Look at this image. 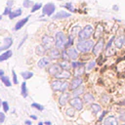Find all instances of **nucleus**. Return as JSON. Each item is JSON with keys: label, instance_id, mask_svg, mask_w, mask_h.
Instances as JSON below:
<instances>
[{"label": "nucleus", "instance_id": "obj_1", "mask_svg": "<svg viewBox=\"0 0 125 125\" xmlns=\"http://www.w3.org/2000/svg\"><path fill=\"white\" fill-rule=\"evenodd\" d=\"M94 47V41L93 40H79L76 44V49L79 52L82 53H88L91 51Z\"/></svg>", "mask_w": 125, "mask_h": 125}, {"label": "nucleus", "instance_id": "obj_2", "mask_svg": "<svg viewBox=\"0 0 125 125\" xmlns=\"http://www.w3.org/2000/svg\"><path fill=\"white\" fill-rule=\"evenodd\" d=\"M52 89L56 92H62L64 93L65 90L69 89V84L66 81H62V80H54L51 83Z\"/></svg>", "mask_w": 125, "mask_h": 125}, {"label": "nucleus", "instance_id": "obj_3", "mask_svg": "<svg viewBox=\"0 0 125 125\" xmlns=\"http://www.w3.org/2000/svg\"><path fill=\"white\" fill-rule=\"evenodd\" d=\"M67 41V37L65 36V34L62 31H58L56 33V37H55V45L56 47L60 50V49H62L64 48L65 46V43Z\"/></svg>", "mask_w": 125, "mask_h": 125}, {"label": "nucleus", "instance_id": "obj_4", "mask_svg": "<svg viewBox=\"0 0 125 125\" xmlns=\"http://www.w3.org/2000/svg\"><path fill=\"white\" fill-rule=\"evenodd\" d=\"M94 33V28L92 25L90 24H87L86 26L83 27V29L80 30L79 34H78V37H79V40H88Z\"/></svg>", "mask_w": 125, "mask_h": 125}, {"label": "nucleus", "instance_id": "obj_5", "mask_svg": "<svg viewBox=\"0 0 125 125\" xmlns=\"http://www.w3.org/2000/svg\"><path fill=\"white\" fill-rule=\"evenodd\" d=\"M69 104H70V106H72L75 110L80 111L83 109V101L79 97H74V98L70 99Z\"/></svg>", "mask_w": 125, "mask_h": 125}, {"label": "nucleus", "instance_id": "obj_6", "mask_svg": "<svg viewBox=\"0 0 125 125\" xmlns=\"http://www.w3.org/2000/svg\"><path fill=\"white\" fill-rule=\"evenodd\" d=\"M104 41L103 38H100V39L94 44V47H93V49H92L93 55L98 56V55L104 50Z\"/></svg>", "mask_w": 125, "mask_h": 125}, {"label": "nucleus", "instance_id": "obj_7", "mask_svg": "<svg viewBox=\"0 0 125 125\" xmlns=\"http://www.w3.org/2000/svg\"><path fill=\"white\" fill-rule=\"evenodd\" d=\"M42 43H43V47L45 50H49V49H52V47L54 46V43H55V39H53V37L51 36H47L45 35L42 39Z\"/></svg>", "mask_w": 125, "mask_h": 125}, {"label": "nucleus", "instance_id": "obj_8", "mask_svg": "<svg viewBox=\"0 0 125 125\" xmlns=\"http://www.w3.org/2000/svg\"><path fill=\"white\" fill-rule=\"evenodd\" d=\"M83 83V79L80 76H75L74 78H72L70 84H69V89L70 90H75L76 88H78L79 86H81Z\"/></svg>", "mask_w": 125, "mask_h": 125}, {"label": "nucleus", "instance_id": "obj_9", "mask_svg": "<svg viewBox=\"0 0 125 125\" xmlns=\"http://www.w3.org/2000/svg\"><path fill=\"white\" fill-rule=\"evenodd\" d=\"M118 118H116L114 115H107L104 119L103 124L104 125H119L118 123Z\"/></svg>", "mask_w": 125, "mask_h": 125}, {"label": "nucleus", "instance_id": "obj_10", "mask_svg": "<svg viewBox=\"0 0 125 125\" xmlns=\"http://www.w3.org/2000/svg\"><path fill=\"white\" fill-rule=\"evenodd\" d=\"M56 10V6L53 4V3H48L46 4L43 9H42V12H43V15H47V16H51Z\"/></svg>", "mask_w": 125, "mask_h": 125}, {"label": "nucleus", "instance_id": "obj_11", "mask_svg": "<svg viewBox=\"0 0 125 125\" xmlns=\"http://www.w3.org/2000/svg\"><path fill=\"white\" fill-rule=\"evenodd\" d=\"M124 40H125V36L124 34H120L115 36L114 38V45L117 48H122L124 46Z\"/></svg>", "mask_w": 125, "mask_h": 125}, {"label": "nucleus", "instance_id": "obj_12", "mask_svg": "<svg viewBox=\"0 0 125 125\" xmlns=\"http://www.w3.org/2000/svg\"><path fill=\"white\" fill-rule=\"evenodd\" d=\"M62 70V68L61 67L60 64H52V65L49 67V69H48L49 73L52 74V75H54V76H56L57 74H59Z\"/></svg>", "mask_w": 125, "mask_h": 125}, {"label": "nucleus", "instance_id": "obj_13", "mask_svg": "<svg viewBox=\"0 0 125 125\" xmlns=\"http://www.w3.org/2000/svg\"><path fill=\"white\" fill-rule=\"evenodd\" d=\"M69 97H70V94L68 93H62L60 98H59V104L61 105H65L67 103H69Z\"/></svg>", "mask_w": 125, "mask_h": 125}, {"label": "nucleus", "instance_id": "obj_14", "mask_svg": "<svg viewBox=\"0 0 125 125\" xmlns=\"http://www.w3.org/2000/svg\"><path fill=\"white\" fill-rule=\"evenodd\" d=\"M66 54H67V56L70 60H76L78 58V52L75 48L70 47V48L66 49Z\"/></svg>", "mask_w": 125, "mask_h": 125}, {"label": "nucleus", "instance_id": "obj_15", "mask_svg": "<svg viewBox=\"0 0 125 125\" xmlns=\"http://www.w3.org/2000/svg\"><path fill=\"white\" fill-rule=\"evenodd\" d=\"M70 76H71V73H70V71L69 70H65V69H62L59 74H57L56 76H55V78H59V79H68V78H70Z\"/></svg>", "mask_w": 125, "mask_h": 125}, {"label": "nucleus", "instance_id": "obj_16", "mask_svg": "<svg viewBox=\"0 0 125 125\" xmlns=\"http://www.w3.org/2000/svg\"><path fill=\"white\" fill-rule=\"evenodd\" d=\"M103 30H104V27L101 23H99L96 27V29L94 30V38L95 39H100L102 38V33H103Z\"/></svg>", "mask_w": 125, "mask_h": 125}, {"label": "nucleus", "instance_id": "obj_17", "mask_svg": "<svg viewBox=\"0 0 125 125\" xmlns=\"http://www.w3.org/2000/svg\"><path fill=\"white\" fill-rule=\"evenodd\" d=\"M83 101L85 104H94L95 97L92 93H85L83 96Z\"/></svg>", "mask_w": 125, "mask_h": 125}, {"label": "nucleus", "instance_id": "obj_18", "mask_svg": "<svg viewBox=\"0 0 125 125\" xmlns=\"http://www.w3.org/2000/svg\"><path fill=\"white\" fill-rule=\"evenodd\" d=\"M70 17V13H67V12H64V11H61V12H58L55 16H53V19H66V18H69Z\"/></svg>", "mask_w": 125, "mask_h": 125}, {"label": "nucleus", "instance_id": "obj_19", "mask_svg": "<svg viewBox=\"0 0 125 125\" xmlns=\"http://www.w3.org/2000/svg\"><path fill=\"white\" fill-rule=\"evenodd\" d=\"M12 43H13L12 38H11V37H6V38L4 39V45H3L2 47H0V52H2L3 50L8 49V48L12 45Z\"/></svg>", "mask_w": 125, "mask_h": 125}, {"label": "nucleus", "instance_id": "obj_20", "mask_svg": "<svg viewBox=\"0 0 125 125\" xmlns=\"http://www.w3.org/2000/svg\"><path fill=\"white\" fill-rule=\"evenodd\" d=\"M60 56H61V54H60L58 48L50 49V58L51 59H58V58H60Z\"/></svg>", "mask_w": 125, "mask_h": 125}, {"label": "nucleus", "instance_id": "obj_21", "mask_svg": "<svg viewBox=\"0 0 125 125\" xmlns=\"http://www.w3.org/2000/svg\"><path fill=\"white\" fill-rule=\"evenodd\" d=\"M82 94H84V86H82V85L72 91V96H73V98H74V97H79V96L82 95Z\"/></svg>", "mask_w": 125, "mask_h": 125}, {"label": "nucleus", "instance_id": "obj_22", "mask_svg": "<svg viewBox=\"0 0 125 125\" xmlns=\"http://www.w3.org/2000/svg\"><path fill=\"white\" fill-rule=\"evenodd\" d=\"M50 63V59L49 58H42L41 60H39V62H38V66L39 67H45V66H47L48 64Z\"/></svg>", "mask_w": 125, "mask_h": 125}, {"label": "nucleus", "instance_id": "obj_23", "mask_svg": "<svg viewBox=\"0 0 125 125\" xmlns=\"http://www.w3.org/2000/svg\"><path fill=\"white\" fill-rule=\"evenodd\" d=\"M27 21H28V17H26V18H24V19H22V20L19 21L16 23V25H15V29H16V30H18V29L21 28V27H22V26L27 22Z\"/></svg>", "mask_w": 125, "mask_h": 125}, {"label": "nucleus", "instance_id": "obj_24", "mask_svg": "<svg viewBox=\"0 0 125 125\" xmlns=\"http://www.w3.org/2000/svg\"><path fill=\"white\" fill-rule=\"evenodd\" d=\"M91 110H92V112H93L94 114H97V113H99V112L102 110V106H101L100 104L94 103V104H91Z\"/></svg>", "mask_w": 125, "mask_h": 125}, {"label": "nucleus", "instance_id": "obj_25", "mask_svg": "<svg viewBox=\"0 0 125 125\" xmlns=\"http://www.w3.org/2000/svg\"><path fill=\"white\" fill-rule=\"evenodd\" d=\"M12 56V51H10V50H8V51H6V52H4L3 54H1L0 55V62H2V61H6V60H8L10 57Z\"/></svg>", "mask_w": 125, "mask_h": 125}, {"label": "nucleus", "instance_id": "obj_26", "mask_svg": "<svg viewBox=\"0 0 125 125\" xmlns=\"http://www.w3.org/2000/svg\"><path fill=\"white\" fill-rule=\"evenodd\" d=\"M21 9H17V10H15V11L11 12V14L9 15V18H10L11 20H13V19H15V18H17V17H19V16H21Z\"/></svg>", "mask_w": 125, "mask_h": 125}, {"label": "nucleus", "instance_id": "obj_27", "mask_svg": "<svg viewBox=\"0 0 125 125\" xmlns=\"http://www.w3.org/2000/svg\"><path fill=\"white\" fill-rule=\"evenodd\" d=\"M60 65H61V67H62V69H65V70H68V69H70V67H71V63L68 62L67 61H62V62L60 63Z\"/></svg>", "mask_w": 125, "mask_h": 125}, {"label": "nucleus", "instance_id": "obj_28", "mask_svg": "<svg viewBox=\"0 0 125 125\" xmlns=\"http://www.w3.org/2000/svg\"><path fill=\"white\" fill-rule=\"evenodd\" d=\"M72 44H73V36L71 35H69L68 36V38H67V41H66V43H65V46H64V49H68V48H70L71 46H72Z\"/></svg>", "mask_w": 125, "mask_h": 125}, {"label": "nucleus", "instance_id": "obj_29", "mask_svg": "<svg viewBox=\"0 0 125 125\" xmlns=\"http://www.w3.org/2000/svg\"><path fill=\"white\" fill-rule=\"evenodd\" d=\"M118 119L122 122H125V108H121L118 112Z\"/></svg>", "mask_w": 125, "mask_h": 125}, {"label": "nucleus", "instance_id": "obj_30", "mask_svg": "<svg viewBox=\"0 0 125 125\" xmlns=\"http://www.w3.org/2000/svg\"><path fill=\"white\" fill-rule=\"evenodd\" d=\"M65 113H66V115H67L68 117H73L74 114H75V109H74L72 106H71V107H68V108H66Z\"/></svg>", "mask_w": 125, "mask_h": 125}, {"label": "nucleus", "instance_id": "obj_31", "mask_svg": "<svg viewBox=\"0 0 125 125\" xmlns=\"http://www.w3.org/2000/svg\"><path fill=\"white\" fill-rule=\"evenodd\" d=\"M21 74V76H22L24 79H29V78H31V77L33 76V73L30 72V71H22Z\"/></svg>", "mask_w": 125, "mask_h": 125}, {"label": "nucleus", "instance_id": "obj_32", "mask_svg": "<svg viewBox=\"0 0 125 125\" xmlns=\"http://www.w3.org/2000/svg\"><path fill=\"white\" fill-rule=\"evenodd\" d=\"M84 73V66L81 65V66H78L77 68H75V75L76 76H80L81 74Z\"/></svg>", "mask_w": 125, "mask_h": 125}, {"label": "nucleus", "instance_id": "obj_33", "mask_svg": "<svg viewBox=\"0 0 125 125\" xmlns=\"http://www.w3.org/2000/svg\"><path fill=\"white\" fill-rule=\"evenodd\" d=\"M96 62H97V61H91L88 64H87V66H86V69L88 70V71H90V70H92L94 67H95V65H96Z\"/></svg>", "mask_w": 125, "mask_h": 125}, {"label": "nucleus", "instance_id": "obj_34", "mask_svg": "<svg viewBox=\"0 0 125 125\" xmlns=\"http://www.w3.org/2000/svg\"><path fill=\"white\" fill-rule=\"evenodd\" d=\"M1 80L3 81V83L5 84V86H7V87H10L11 86V82H10V80H9V78L7 77V76H1Z\"/></svg>", "mask_w": 125, "mask_h": 125}, {"label": "nucleus", "instance_id": "obj_35", "mask_svg": "<svg viewBox=\"0 0 125 125\" xmlns=\"http://www.w3.org/2000/svg\"><path fill=\"white\" fill-rule=\"evenodd\" d=\"M21 95H22L24 98L27 96V90H26V83H25V82H23V83L21 84Z\"/></svg>", "mask_w": 125, "mask_h": 125}, {"label": "nucleus", "instance_id": "obj_36", "mask_svg": "<svg viewBox=\"0 0 125 125\" xmlns=\"http://www.w3.org/2000/svg\"><path fill=\"white\" fill-rule=\"evenodd\" d=\"M114 38H115V36H112V37L109 39V41L107 42V44H106V45H105V47H104V50H105V51H107L108 49H110L112 42H114Z\"/></svg>", "mask_w": 125, "mask_h": 125}, {"label": "nucleus", "instance_id": "obj_37", "mask_svg": "<svg viewBox=\"0 0 125 125\" xmlns=\"http://www.w3.org/2000/svg\"><path fill=\"white\" fill-rule=\"evenodd\" d=\"M41 7H42V4H41V3H36V4H34L33 7H32V9H31V13H33V12L39 10Z\"/></svg>", "mask_w": 125, "mask_h": 125}, {"label": "nucleus", "instance_id": "obj_38", "mask_svg": "<svg viewBox=\"0 0 125 125\" xmlns=\"http://www.w3.org/2000/svg\"><path fill=\"white\" fill-rule=\"evenodd\" d=\"M109 97L107 96V95H104L102 98H101V102H103L104 104H107L108 102H109Z\"/></svg>", "mask_w": 125, "mask_h": 125}, {"label": "nucleus", "instance_id": "obj_39", "mask_svg": "<svg viewBox=\"0 0 125 125\" xmlns=\"http://www.w3.org/2000/svg\"><path fill=\"white\" fill-rule=\"evenodd\" d=\"M31 5H32L31 0H24L23 1V7L24 8H29V7H31Z\"/></svg>", "mask_w": 125, "mask_h": 125}, {"label": "nucleus", "instance_id": "obj_40", "mask_svg": "<svg viewBox=\"0 0 125 125\" xmlns=\"http://www.w3.org/2000/svg\"><path fill=\"white\" fill-rule=\"evenodd\" d=\"M44 51H45V49H44V47H42V46H38L37 49H36V53L39 54V55H42V54L44 53Z\"/></svg>", "mask_w": 125, "mask_h": 125}, {"label": "nucleus", "instance_id": "obj_41", "mask_svg": "<svg viewBox=\"0 0 125 125\" xmlns=\"http://www.w3.org/2000/svg\"><path fill=\"white\" fill-rule=\"evenodd\" d=\"M64 8H66V9H67V10H69L70 12H74L73 6H72V4H70V3H66V4L64 5Z\"/></svg>", "mask_w": 125, "mask_h": 125}, {"label": "nucleus", "instance_id": "obj_42", "mask_svg": "<svg viewBox=\"0 0 125 125\" xmlns=\"http://www.w3.org/2000/svg\"><path fill=\"white\" fill-rule=\"evenodd\" d=\"M31 106H32V107H36V108L39 109V110H43V109H44V107H43L41 104H36V103H33V104H31Z\"/></svg>", "mask_w": 125, "mask_h": 125}, {"label": "nucleus", "instance_id": "obj_43", "mask_svg": "<svg viewBox=\"0 0 125 125\" xmlns=\"http://www.w3.org/2000/svg\"><path fill=\"white\" fill-rule=\"evenodd\" d=\"M62 57L63 61H67V60H69V58H68V56H67V54H66V50H63V51H62Z\"/></svg>", "mask_w": 125, "mask_h": 125}, {"label": "nucleus", "instance_id": "obj_44", "mask_svg": "<svg viewBox=\"0 0 125 125\" xmlns=\"http://www.w3.org/2000/svg\"><path fill=\"white\" fill-rule=\"evenodd\" d=\"M2 105H3L4 111H8V110H9V105H8V103H7V102H3V103H2Z\"/></svg>", "mask_w": 125, "mask_h": 125}, {"label": "nucleus", "instance_id": "obj_45", "mask_svg": "<svg viewBox=\"0 0 125 125\" xmlns=\"http://www.w3.org/2000/svg\"><path fill=\"white\" fill-rule=\"evenodd\" d=\"M11 12H12V11H11V7H9V6H8V7L5 9V11H4V13H3V14H4V15H10V14H11Z\"/></svg>", "mask_w": 125, "mask_h": 125}, {"label": "nucleus", "instance_id": "obj_46", "mask_svg": "<svg viewBox=\"0 0 125 125\" xmlns=\"http://www.w3.org/2000/svg\"><path fill=\"white\" fill-rule=\"evenodd\" d=\"M105 114H106V111H105V110H104V111H103V113L101 114L100 118H99V121H102L103 119H104V118H105V117H104V115H105Z\"/></svg>", "mask_w": 125, "mask_h": 125}, {"label": "nucleus", "instance_id": "obj_47", "mask_svg": "<svg viewBox=\"0 0 125 125\" xmlns=\"http://www.w3.org/2000/svg\"><path fill=\"white\" fill-rule=\"evenodd\" d=\"M4 120H5V114L3 112H0V123L4 122Z\"/></svg>", "mask_w": 125, "mask_h": 125}, {"label": "nucleus", "instance_id": "obj_48", "mask_svg": "<svg viewBox=\"0 0 125 125\" xmlns=\"http://www.w3.org/2000/svg\"><path fill=\"white\" fill-rule=\"evenodd\" d=\"M13 77H14V83L18 84V79H17V75H16L15 71H13Z\"/></svg>", "mask_w": 125, "mask_h": 125}, {"label": "nucleus", "instance_id": "obj_49", "mask_svg": "<svg viewBox=\"0 0 125 125\" xmlns=\"http://www.w3.org/2000/svg\"><path fill=\"white\" fill-rule=\"evenodd\" d=\"M25 124H26V125H31V122H30L29 120H26V121H25Z\"/></svg>", "mask_w": 125, "mask_h": 125}, {"label": "nucleus", "instance_id": "obj_50", "mask_svg": "<svg viewBox=\"0 0 125 125\" xmlns=\"http://www.w3.org/2000/svg\"><path fill=\"white\" fill-rule=\"evenodd\" d=\"M30 117H31V118H32V119H34V120H35V119H36V118H37V117H36V116H35V115H31V116H30Z\"/></svg>", "mask_w": 125, "mask_h": 125}, {"label": "nucleus", "instance_id": "obj_51", "mask_svg": "<svg viewBox=\"0 0 125 125\" xmlns=\"http://www.w3.org/2000/svg\"><path fill=\"white\" fill-rule=\"evenodd\" d=\"M3 74H4V71L3 70H0V76H3Z\"/></svg>", "mask_w": 125, "mask_h": 125}, {"label": "nucleus", "instance_id": "obj_52", "mask_svg": "<svg viewBox=\"0 0 125 125\" xmlns=\"http://www.w3.org/2000/svg\"><path fill=\"white\" fill-rule=\"evenodd\" d=\"M45 123H46V125H50V124H51V122H50V121H48V122H47V121H46V122H45Z\"/></svg>", "mask_w": 125, "mask_h": 125}, {"label": "nucleus", "instance_id": "obj_53", "mask_svg": "<svg viewBox=\"0 0 125 125\" xmlns=\"http://www.w3.org/2000/svg\"><path fill=\"white\" fill-rule=\"evenodd\" d=\"M38 125H43V123H42V122H39V124H38Z\"/></svg>", "mask_w": 125, "mask_h": 125}, {"label": "nucleus", "instance_id": "obj_54", "mask_svg": "<svg viewBox=\"0 0 125 125\" xmlns=\"http://www.w3.org/2000/svg\"><path fill=\"white\" fill-rule=\"evenodd\" d=\"M119 125H125V122H123V123H121V124H119Z\"/></svg>", "mask_w": 125, "mask_h": 125}, {"label": "nucleus", "instance_id": "obj_55", "mask_svg": "<svg viewBox=\"0 0 125 125\" xmlns=\"http://www.w3.org/2000/svg\"><path fill=\"white\" fill-rule=\"evenodd\" d=\"M1 104H2V102H1V100H0V106H1Z\"/></svg>", "mask_w": 125, "mask_h": 125}, {"label": "nucleus", "instance_id": "obj_56", "mask_svg": "<svg viewBox=\"0 0 125 125\" xmlns=\"http://www.w3.org/2000/svg\"><path fill=\"white\" fill-rule=\"evenodd\" d=\"M1 19H2V16H0V20H1Z\"/></svg>", "mask_w": 125, "mask_h": 125}, {"label": "nucleus", "instance_id": "obj_57", "mask_svg": "<svg viewBox=\"0 0 125 125\" xmlns=\"http://www.w3.org/2000/svg\"><path fill=\"white\" fill-rule=\"evenodd\" d=\"M124 47H125V40H124Z\"/></svg>", "mask_w": 125, "mask_h": 125}, {"label": "nucleus", "instance_id": "obj_58", "mask_svg": "<svg viewBox=\"0 0 125 125\" xmlns=\"http://www.w3.org/2000/svg\"><path fill=\"white\" fill-rule=\"evenodd\" d=\"M96 125H102V124H96Z\"/></svg>", "mask_w": 125, "mask_h": 125}, {"label": "nucleus", "instance_id": "obj_59", "mask_svg": "<svg viewBox=\"0 0 125 125\" xmlns=\"http://www.w3.org/2000/svg\"><path fill=\"white\" fill-rule=\"evenodd\" d=\"M58 1H62V0H58Z\"/></svg>", "mask_w": 125, "mask_h": 125}]
</instances>
